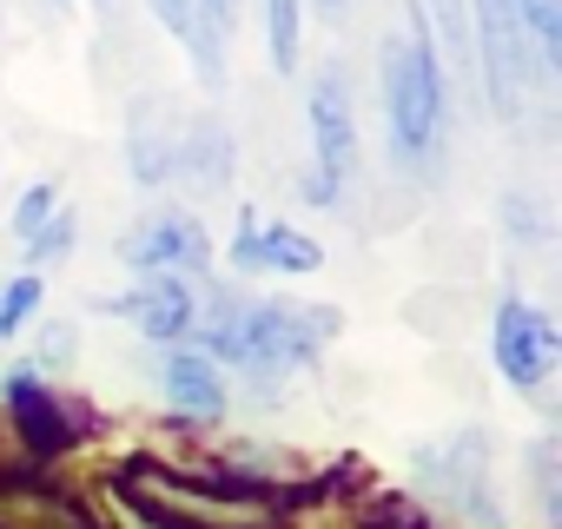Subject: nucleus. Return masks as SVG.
Wrapping results in <instances>:
<instances>
[{
	"label": "nucleus",
	"instance_id": "f257e3e1",
	"mask_svg": "<svg viewBox=\"0 0 562 529\" xmlns=\"http://www.w3.org/2000/svg\"><path fill=\"white\" fill-rule=\"evenodd\" d=\"M345 331L338 305H292V299H225L205 292L199 299V325L186 345H199L218 371H245L251 384H278L285 371L318 364V351Z\"/></svg>",
	"mask_w": 562,
	"mask_h": 529
},
{
	"label": "nucleus",
	"instance_id": "f03ea898",
	"mask_svg": "<svg viewBox=\"0 0 562 529\" xmlns=\"http://www.w3.org/2000/svg\"><path fill=\"white\" fill-rule=\"evenodd\" d=\"M378 80H384V120H391V153L404 166H430L443 153V113H450V87L437 67V47L424 34V14H411L384 54H378Z\"/></svg>",
	"mask_w": 562,
	"mask_h": 529
},
{
	"label": "nucleus",
	"instance_id": "7ed1b4c3",
	"mask_svg": "<svg viewBox=\"0 0 562 529\" xmlns=\"http://www.w3.org/2000/svg\"><path fill=\"white\" fill-rule=\"evenodd\" d=\"M411 470H417V483L437 503L463 509L476 529H496L503 522V509H496V457H490V437L483 430H450L443 443H424L411 457Z\"/></svg>",
	"mask_w": 562,
	"mask_h": 529
},
{
	"label": "nucleus",
	"instance_id": "20e7f679",
	"mask_svg": "<svg viewBox=\"0 0 562 529\" xmlns=\"http://www.w3.org/2000/svg\"><path fill=\"white\" fill-rule=\"evenodd\" d=\"M305 120H312V172H305V199L312 205H338L351 166H358V113H351V87H345V67L325 60L318 80H312V100H305Z\"/></svg>",
	"mask_w": 562,
	"mask_h": 529
},
{
	"label": "nucleus",
	"instance_id": "39448f33",
	"mask_svg": "<svg viewBox=\"0 0 562 529\" xmlns=\"http://www.w3.org/2000/svg\"><path fill=\"white\" fill-rule=\"evenodd\" d=\"M113 251L139 279H205L212 272V232L192 212H153L133 232H120Z\"/></svg>",
	"mask_w": 562,
	"mask_h": 529
},
{
	"label": "nucleus",
	"instance_id": "423d86ee",
	"mask_svg": "<svg viewBox=\"0 0 562 529\" xmlns=\"http://www.w3.org/2000/svg\"><path fill=\"white\" fill-rule=\"evenodd\" d=\"M490 358L516 391H542L555 378V364H562V331L529 299H503L496 318H490Z\"/></svg>",
	"mask_w": 562,
	"mask_h": 529
},
{
	"label": "nucleus",
	"instance_id": "0eeeda50",
	"mask_svg": "<svg viewBox=\"0 0 562 529\" xmlns=\"http://www.w3.org/2000/svg\"><path fill=\"white\" fill-rule=\"evenodd\" d=\"M232 258V272H271V279H312L318 264H325V245L285 218H265V212H238V232L225 245Z\"/></svg>",
	"mask_w": 562,
	"mask_h": 529
},
{
	"label": "nucleus",
	"instance_id": "6e6552de",
	"mask_svg": "<svg viewBox=\"0 0 562 529\" xmlns=\"http://www.w3.org/2000/svg\"><path fill=\"white\" fill-rule=\"evenodd\" d=\"M476 54H483V80H490V106L503 120H522V93H529V41L509 0H476Z\"/></svg>",
	"mask_w": 562,
	"mask_h": 529
},
{
	"label": "nucleus",
	"instance_id": "1a4fd4ad",
	"mask_svg": "<svg viewBox=\"0 0 562 529\" xmlns=\"http://www.w3.org/2000/svg\"><path fill=\"white\" fill-rule=\"evenodd\" d=\"M100 312L126 318L153 345H186L192 325H199V292H192V279H139L126 299H106Z\"/></svg>",
	"mask_w": 562,
	"mask_h": 529
},
{
	"label": "nucleus",
	"instance_id": "9d476101",
	"mask_svg": "<svg viewBox=\"0 0 562 529\" xmlns=\"http://www.w3.org/2000/svg\"><path fill=\"white\" fill-rule=\"evenodd\" d=\"M159 391H166V404H172L179 417H199V424L225 417V404H232L225 371H218L199 345H166V358H159Z\"/></svg>",
	"mask_w": 562,
	"mask_h": 529
},
{
	"label": "nucleus",
	"instance_id": "9b49d317",
	"mask_svg": "<svg viewBox=\"0 0 562 529\" xmlns=\"http://www.w3.org/2000/svg\"><path fill=\"white\" fill-rule=\"evenodd\" d=\"M146 14L172 34V47L192 54V67H199L205 87H225V27L212 21L205 0H146Z\"/></svg>",
	"mask_w": 562,
	"mask_h": 529
},
{
	"label": "nucleus",
	"instance_id": "f8f14e48",
	"mask_svg": "<svg viewBox=\"0 0 562 529\" xmlns=\"http://www.w3.org/2000/svg\"><path fill=\"white\" fill-rule=\"evenodd\" d=\"M179 126H186V113H179V106H166V100H139V106H133L126 166H133V179H139V185H166V179H172Z\"/></svg>",
	"mask_w": 562,
	"mask_h": 529
},
{
	"label": "nucleus",
	"instance_id": "ddd939ff",
	"mask_svg": "<svg viewBox=\"0 0 562 529\" xmlns=\"http://www.w3.org/2000/svg\"><path fill=\"white\" fill-rule=\"evenodd\" d=\"M8 404H14V417H21V430H27V443H34L41 457H54V450L74 443V424L60 417V397L47 391V378H41L34 364L8 378Z\"/></svg>",
	"mask_w": 562,
	"mask_h": 529
},
{
	"label": "nucleus",
	"instance_id": "4468645a",
	"mask_svg": "<svg viewBox=\"0 0 562 529\" xmlns=\"http://www.w3.org/2000/svg\"><path fill=\"white\" fill-rule=\"evenodd\" d=\"M232 172V139L218 120H186L179 126V159H172V179L199 185V192H218Z\"/></svg>",
	"mask_w": 562,
	"mask_h": 529
},
{
	"label": "nucleus",
	"instance_id": "2eb2a0df",
	"mask_svg": "<svg viewBox=\"0 0 562 529\" xmlns=\"http://www.w3.org/2000/svg\"><path fill=\"white\" fill-rule=\"evenodd\" d=\"M299 34H305V0H265V47L271 74H299Z\"/></svg>",
	"mask_w": 562,
	"mask_h": 529
},
{
	"label": "nucleus",
	"instance_id": "dca6fc26",
	"mask_svg": "<svg viewBox=\"0 0 562 529\" xmlns=\"http://www.w3.org/2000/svg\"><path fill=\"white\" fill-rule=\"evenodd\" d=\"M516 21H522V41L529 54H542L549 67L562 60V0H509Z\"/></svg>",
	"mask_w": 562,
	"mask_h": 529
},
{
	"label": "nucleus",
	"instance_id": "f3484780",
	"mask_svg": "<svg viewBox=\"0 0 562 529\" xmlns=\"http://www.w3.org/2000/svg\"><path fill=\"white\" fill-rule=\"evenodd\" d=\"M41 299H47L41 272H21V279H8V285H0V338H21V331L34 325Z\"/></svg>",
	"mask_w": 562,
	"mask_h": 529
},
{
	"label": "nucleus",
	"instance_id": "a211bd4d",
	"mask_svg": "<svg viewBox=\"0 0 562 529\" xmlns=\"http://www.w3.org/2000/svg\"><path fill=\"white\" fill-rule=\"evenodd\" d=\"M74 232H80V218H74L67 205H60V212H54V218H47V225H41V232H34L27 245H21V251H27V272H41V264L67 258V251H74Z\"/></svg>",
	"mask_w": 562,
	"mask_h": 529
},
{
	"label": "nucleus",
	"instance_id": "6ab92c4d",
	"mask_svg": "<svg viewBox=\"0 0 562 529\" xmlns=\"http://www.w3.org/2000/svg\"><path fill=\"white\" fill-rule=\"evenodd\" d=\"M54 212H60V192H54V185H27V192H21V205H14V238L27 245Z\"/></svg>",
	"mask_w": 562,
	"mask_h": 529
},
{
	"label": "nucleus",
	"instance_id": "aec40b11",
	"mask_svg": "<svg viewBox=\"0 0 562 529\" xmlns=\"http://www.w3.org/2000/svg\"><path fill=\"white\" fill-rule=\"evenodd\" d=\"M34 351H41V364H74V325H41V338H34Z\"/></svg>",
	"mask_w": 562,
	"mask_h": 529
},
{
	"label": "nucleus",
	"instance_id": "412c9836",
	"mask_svg": "<svg viewBox=\"0 0 562 529\" xmlns=\"http://www.w3.org/2000/svg\"><path fill=\"white\" fill-rule=\"evenodd\" d=\"M424 8L437 14V27H443V41H450V47H463V41H470V34H463V0H424Z\"/></svg>",
	"mask_w": 562,
	"mask_h": 529
},
{
	"label": "nucleus",
	"instance_id": "4be33fe9",
	"mask_svg": "<svg viewBox=\"0 0 562 529\" xmlns=\"http://www.w3.org/2000/svg\"><path fill=\"white\" fill-rule=\"evenodd\" d=\"M205 8H212V21H218V27H225V34H232V27H238V0H205Z\"/></svg>",
	"mask_w": 562,
	"mask_h": 529
},
{
	"label": "nucleus",
	"instance_id": "5701e85b",
	"mask_svg": "<svg viewBox=\"0 0 562 529\" xmlns=\"http://www.w3.org/2000/svg\"><path fill=\"white\" fill-rule=\"evenodd\" d=\"M318 8H325V14H338V8H345V0H318Z\"/></svg>",
	"mask_w": 562,
	"mask_h": 529
}]
</instances>
